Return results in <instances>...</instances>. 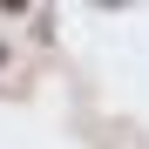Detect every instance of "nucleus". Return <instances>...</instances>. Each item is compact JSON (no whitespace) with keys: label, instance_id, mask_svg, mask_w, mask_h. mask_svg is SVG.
Instances as JSON below:
<instances>
[]
</instances>
